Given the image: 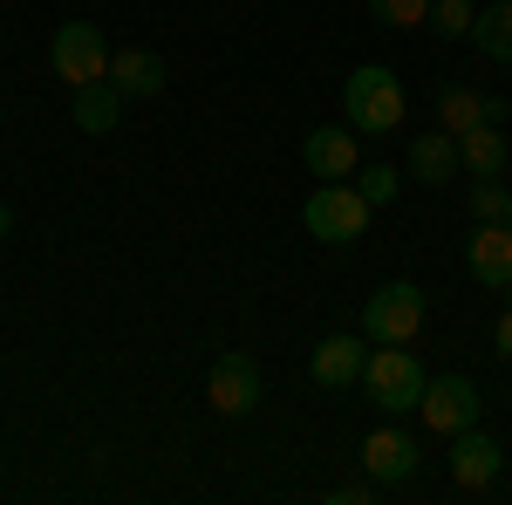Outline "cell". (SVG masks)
Here are the masks:
<instances>
[{
  "mask_svg": "<svg viewBox=\"0 0 512 505\" xmlns=\"http://www.w3.org/2000/svg\"><path fill=\"white\" fill-rule=\"evenodd\" d=\"M478 383L472 376H431L424 383V403H417V417L437 430V437H458V430H472L478 424Z\"/></svg>",
  "mask_w": 512,
  "mask_h": 505,
  "instance_id": "7",
  "label": "cell"
},
{
  "mask_svg": "<svg viewBox=\"0 0 512 505\" xmlns=\"http://www.w3.org/2000/svg\"><path fill=\"white\" fill-rule=\"evenodd\" d=\"M369 198L355 192L349 178H328L321 192H308V205H301V226L321 239V246H349V239H362L369 233Z\"/></svg>",
  "mask_w": 512,
  "mask_h": 505,
  "instance_id": "3",
  "label": "cell"
},
{
  "mask_svg": "<svg viewBox=\"0 0 512 505\" xmlns=\"http://www.w3.org/2000/svg\"><path fill=\"white\" fill-rule=\"evenodd\" d=\"M417 328H424V287L390 280V287L369 294V308H362V335L369 342H417Z\"/></svg>",
  "mask_w": 512,
  "mask_h": 505,
  "instance_id": "5",
  "label": "cell"
},
{
  "mask_svg": "<svg viewBox=\"0 0 512 505\" xmlns=\"http://www.w3.org/2000/svg\"><path fill=\"white\" fill-rule=\"evenodd\" d=\"M472 41L492 55V62H512V0H499V7H485V14H478Z\"/></svg>",
  "mask_w": 512,
  "mask_h": 505,
  "instance_id": "18",
  "label": "cell"
},
{
  "mask_svg": "<svg viewBox=\"0 0 512 505\" xmlns=\"http://www.w3.org/2000/svg\"><path fill=\"white\" fill-rule=\"evenodd\" d=\"M458 164L472 171V178H506V130L499 123H478L458 137Z\"/></svg>",
  "mask_w": 512,
  "mask_h": 505,
  "instance_id": "16",
  "label": "cell"
},
{
  "mask_svg": "<svg viewBox=\"0 0 512 505\" xmlns=\"http://www.w3.org/2000/svg\"><path fill=\"white\" fill-rule=\"evenodd\" d=\"M301 164L315 171L321 185H328V178H355V171H362L355 130H308V144H301Z\"/></svg>",
  "mask_w": 512,
  "mask_h": 505,
  "instance_id": "11",
  "label": "cell"
},
{
  "mask_svg": "<svg viewBox=\"0 0 512 505\" xmlns=\"http://www.w3.org/2000/svg\"><path fill=\"white\" fill-rule=\"evenodd\" d=\"M506 294H512V287H506ZM492 349H499V355H506V362H512V308L499 314V328H492Z\"/></svg>",
  "mask_w": 512,
  "mask_h": 505,
  "instance_id": "24",
  "label": "cell"
},
{
  "mask_svg": "<svg viewBox=\"0 0 512 505\" xmlns=\"http://www.w3.org/2000/svg\"><path fill=\"white\" fill-rule=\"evenodd\" d=\"M0 233H14V212H7V205H0Z\"/></svg>",
  "mask_w": 512,
  "mask_h": 505,
  "instance_id": "25",
  "label": "cell"
},
{
  "mask_svg": "<svg viewBox=\"0 0 512 505\" xmlns=\"http://www.w3.org/2000/svg\"><path fill=\"white\" fill-rule=\"evenodd\" d=\"M465 212H472V219H499V226H512V185L478 178L472 192H465Z\"/></svg>",
  "mask_w": 512,
  "mask_h": 505,
  "instance_id": "19",
  "label": "cell"
},
{
  "mask_svg": "<svg viewBox=\"0 0 512 505\" xmlns=\"http://www.w3.org/2000/svg\"><path fill=\"white\" fill-rule=\"evenodd\" d=\"M205 403L219 417H253L260 410V362L246 349H226L212 362V376H205Z\"/></svg>",
  "mask_w": 512,
  "mask_h": 505,
  "instance_id": "6",
  "label": "cell"
},
{
  "mask_svg": "<svg viewBox=\"0 0 512 505\" xmlns=\"http://www.w3.org/2000/svg\"><path fill=\"white\" fill-rule=\"evenodd\" d=\"M437 123L451 137H465L478 123H506V103L499 96H478V89H437Z\"/></svg>",
  "mask_w": 512,
  "mask_h": 505,
  "instance_id": "15",
  "label": "cell"
},
{
  "mask_svg": "<svg viewBox=\"0 0 512 505\" xmlns=\"http://www.w3.org/2000/svg\"><path fill=\"white\" fill-rule=\"evenodd\" d=\"M117 117H123L117 82H89V89H76V130L103 137V130H117Z\"/></svg>",
  "mask_w": 512,
  "mask_h": 505,
  "instance_id": "17",
  "label": "cell"
},
{
  "mask_svg": "<svg viewBox=\"0 0 512 505\" xmlns=\"http://www.w3.org/2000/svg\"><path fill=\"white\" fill-rule=\"evenodd\" d=\"M472 21H478L472 0H431V28H437V35L458 41V35H472Z\"/></svg>",
  "mask_w": 512,
  "mask_h": 505,
  "instance_id": "21",
  "label": "cell"
},
{
  "mask_svg": "<svg viewBox=\"0 0 512 505\" xmlns=\"http://www.w3.org/2000/svg\"><path fill=\"white\" fill-rule=\"evenodd\" d=\"M342 110H349L355 137H390V130H403V82H396V69H383V62L355 69L342 82Z\"/></svg>",
  "mask_w": 512,
  "mask_h": 505,
  "instance_id": "1",
  "label": "cell"
},
{
  "mask_svg": "<svg viewBox=\"0 0 512 505\" xmlns=\"http://www.w3.org/2000/svg\"><path fill=\"white\" fill-rule=\"evenodd\" d=\"M383 28H431V0H369Z\"/></svg>",
  "mask_w": 512,
  "mask_h": 505,
  "instance_id": "20",
  "label": "cell"
},
{
  "mask_svg": "<svg viewBox=\"0 0 512 505\" xmlns=\"http://www.w3.org/2000/svg\"><path fill=\"white\" fill-rule=\"evenodd\" d=\"M362 342H349V335H328V342H315V355H308V376H315L321 389H349L362 383Z\"/></svg>",
  "mask_w": 512,
  "mask_h": 505,
  "instance_id": "14",
  "label": "cell"
},
{
  "mask_svg": "<svg viewBox=\"0 0 512 505\" xmlns=\"http://www.w3.org/2000/svg\"><path fill=\"white\" fill-rule=\"evenodd\" d=\"M48 62L69 89H89V82H110V41L96 21H62L55 41H48Z\"/></svg>",
  "mask_w": 512,
  "mask_h": 505,
  "instance_id": "4",
  "label": "cell"
},
{
  "mask_svg": "<svg viewBox=\"0 0 512 505\" xmlns=\"http://www.w3.org/2000/svg\"><path fill=\"white\" fill-rule=\"evenodd\" d=\"M499 471H506L499 437H485V430H458V437H451V485H458V492H485Z\"/></svg>",
  "mask_w": 512,
  "mask_h": 505,
  "instance_id": "8",
  "label": "cell"
},
{
  "mask_svg": "<svg viewBox=\"0 0 512 505\" xmlns=\"http://www.w3.org/2000/svg\"><path fill=\"white\" fill-rule=\"evenodd\" d=\"M410 178H417V185H458V137H451V130L410 137Z\"/></svg>",
  "mask_w": 512,
  "mask_h": 505,
  "instance_id": "13",
  "label": "cell"
},
{
  "mask_svg": "<svg viewBox=\"0 0 512 505\" xmlns=\"http://www.w3.org/2000/svg\"><path fill=\"white\" fill-rule=\"evenodd\" d=\"M424 362L410 355V342H376V355L362 362V389H369V403L383 410V417H403V410H417L424 403Z\"/></svg>",
  "mask_w": 512,
  "mask_h": 505,
  "instance_id": "2",
  "label": "cell"
},
{
  "mask_svg": "<svg viewBox=\"0 0 512 505\" xmlns=\"http://www.w3.org/2000/svg\"><path fill=\"white\" fill-rule=\"evenodd\" d=\"M362 471H369L376 485H403V478L417 471V444H410L396 424L369 430V437H362Z\"/></svg>",
  "mask_w": 512,
  "mask_h": 505,
  "instance_id": "10",
  "label": "cell"
},
{
  "mask_svg": "<svg viewBox=\"0 0 512 505\" xmlns=\"http://www.w3.org/2000/svg\"><path fill=\"white\" fill-rule=\"evenodd\" d=\"M396 185H403V178H396L390 164H362V171H355V192L369 198V205H390Z\"/></svg>",
  "mask_w": 512,
  "mask_h": 505,
  "instance_id": "22",
  "label": "cell"
},
{
  "mask_svg": "<svg viewBox=\"0 0 512 505\" xmlns=\"http://www.w3.org/2000/svg\"><path fill=\"white\" fill-rule=\"evenodd\" d=\"M465 267H472L478 287H499V294H506L512 287V226L478 219V233L465 239Z\"/></svg>",
  "mask_w": 512,
  "mask_h": 505,
  "instance_id": "9",
  "label": "cell"
},
{
  "mask_svg": "<svg viewBox=\"0 0 512 505\" xmlns=\"http://www.w3.org/2000/svg\"><path fill=\"white\" fill-rule=\"evenodd\" d=\"M328 499H335V505H369V499H376V478H369V471H362V478H355V485H335V492H328Z\"/></svg>",
  "mask_w": 512,
  "mask_h": 505,
  "instance_id": "23",
  "label": "cell"
},
{
  "mask_svg": "<svg viewBox=\"0 0 512 505\" xmlns=\"http://www.w3.org/2000/svg\"><path fill=\"white\" fill-rule=\"evenodd\" d=\"M110 82H117L123 103H151V96H164V55L123 48V55H110Z\"/></svg>",
  "mask_w": 512,
  "mask_h": 505,
  "instance_id": "12",
  "label": "cell"
}]
</instances>
